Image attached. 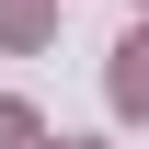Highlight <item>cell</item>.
Segmentation results:
<instances>
[{"label": "cell", "instance_id": "cell-2", "mask_svg": "<svg viewBox=\"0 0 149 149\" xmlns=\"http://www.w3.org/2000/svg\"><path fill=\"white\" fill-rule=\"evenodd\" d=\"M0 46H46V0H0Z\"/></svg>", "mask_w": 149, "mask_h": 149}, {"label": "cell", "instance_id": "cell-5", "mask_svg": "<svg viewBox=\"0 0 149 149\" xmlns=\"http://www.w3.org/2000/svg\"><path fill=\"white\" fill-rule=\"evenodd\" d=\"M138 12H149V0H138Z\"/></svg>", "mask_w": 149, "mask_h": 149}, {"label": "cell", "instance_id": "cell-3", "mask_svg": "<svg viewBox=\"0 0 149 149\" xmlns=\"http://www.w3.org/2000/svg\"><path fill=\"white\" fill-rule=\"evenodd\" d=\"M0 149H46V126H35L23 103H0Z\"/></svg>", "mask_w": 149, "mask_h": 149}, {"label": "cell", "instance_id": "cell-4", "mask_svg": "<svg viewBox=\"0 0 149 149\" xmlns=\"http://www.w3.org/2000/svg\"><path fill=\"white\" fill-rule=\"evenodd\" d=\"M69 149H92V138H69Z\"/></svg>", "mask_w": 149, "mask_h": 149}, {"label": "cell", "instance_id": "cell-1", "mask_svg": "<svg viewBox=\"0 0 149 149\" xmlns=\"http://www.w3.org/2000/svg\"><path fill=\"white\" fill-rule=\"evenodd\" d=\"M115 115H149V12H138V35L115 46Z\"/></svg>", "mask_w": 149, "mask_h": 149}]
</instances>
